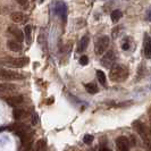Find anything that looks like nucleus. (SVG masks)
<instances>
[{"mask_svg":"<svg viewBox=\"0 0 151 151\" xmlns=\"http://www.w3.org/2000/svg\"><path fill=\"white\" fill-rule=\"evenodd\" d=\"M127 77H129V68L123 64H117V65L113 66L110 69L109 78L113 82H117V83L124 82Z\"/></svg>","mask_w":151,"mask_h":151,"instance_id":"obj_1","label":"nucleus"},{"mask_svg":"<svg viewBox=\"0 0 151 151\" xmlns=\"http://www.w3.org/2000/svg\"><path fill=\"white\" fill-rule=\"evenodd\" d=\"M134 129H136V132L139 133V135L141 136V139L143 140L144 144L147 145L148 150H150V143H151V136H150V131L148 129V126L141 123V122H135L133 124Z\"/></svg>","mask_w":151,"mask_h":151,"instance_id":"obj_2","label":"nucleus"},{"mask_svg":"<svg viewBox=\"0 0 151 151\" xmlns=\"http://www.w3.org/2000/svg\"><path fill=\"white\" fill-rule=\"evenodd\" d=\"M27 64V58H13V57H6L0 60V65L7 66L13 68H22Z\"/></svg>","mask_w":151,"mask_h":151,"instance_id":"obj_3","label":"nucleus"},{"mask_svg":"<svg viewBox=\"0 0 151 151\" xmlns=\"http://www.w3.org/2000/svg\"><path fill=\"white\" fill-rule=\"evenodd\" d=\"M25 76L15 72V70H10V69H0V80L2 81H19L23 80Z\"/></svg>","mask_w":151,"mask_h":151,"instance_id":"obj_4","label":"nucleus"},{"mask_svg":"<svg viewBox=\"0 0 151 151\" xmlns=\"http://www.w3.org/2000/svg\"><path fill=\"white\" fill-rule=\"evenodd\" d=\"M108 47H109V38H108L107 35L100 37V38L97 40V42H96V49H94L96 55L100 56V55L105 53Z\"/></svg>","mask_w":151,"mask_h":151,"instance_id":"obj_5","label":"nucleus"},{"mask_svg":"<svg viewBox=\"0 0 151 151\" xmlns=\"http://www.w3.org/2000/svg\"><path fill=\"white\" fill-rule=\"evenodd\" d=\"M115 60H116V55L114 52L113 50H109V51H107V53L102 57V59H101V65L104 66V67H111L114 64H115Z\"/></svg>","mask_w":151,"mask_h":151,"instance_id":"obj_6","label":"nucleus"},{"mask_svg":"<svg viewBox=\"0 0 151 151\" xmlns=\"http://www.w3.org/2000/svg\"><path fill=\"white\" fill-rule=\"evenodd\" d=\"M116 145L119 151H129V141L126 136H118L116 139Z\"/></svg>","mask_w":151,"mask_h":151,"instance_id":"obj_7","label":"nucleus"},{"mask_svg":"<svg viewBox=\"0 0 151 151\" xmlns=\"http://www.w3.org/2000/svg\"><path fill=\"white\" fill-rule=\"evenodd\" d=\"M4 101L12 107H17L22 105L24 99L22 96H12V97H4Z\"/></svg>","mask_w":151,"mask_h":151,"instance_id":"obj_8","label":"nucleus"},{"mask_svg":"<svg viewBox=\"0 0 151 151\" xmlns=\"http://www.w3.org/2000/svg\"><path fill=\"white\" fill-rule=\"evenodd\" d=\"M17 91V86L15 84L12 83H1L0 84V93H7V94H10V93H15Z\"/></svg>","mask_w":151,"mask_h":151,"instance_id":"obj_9","label":"nucleus"},{"mask_svg":"<svg viewBox=\"0 0 151 151\" xmlns=\"http://www.w3.org/2000/svg\"><path fill=\"white\" fill-rule=\"evenodd\" d=\"M9 33L14 37V40L18 41V42H22L23 40H24V34H23V32L19 30V29L15 27V26H10V27H9Z\"/></svg>","mask_w":151,"mask_h":151,"instance_id":"obj_10","label":"nucleus"},{"mask_svg":"<svg viewBox=\"0 0 151 151\" xmlns=\"http://www.w3.org/2000/svg\"><path fill=\"white\" fill-rule=\"evenodd\" d=\"M7 45H8V48H9L12 51H14V52H21L23 49L22 43L18 42V41H16V40H8Z\"/></svg>","mask_w":151,"mask_h":151,"instance_id":"obj_11","label":"nucleus"},{"mask_svg":"<svg viewBox=\"0 0 151 151\" xmlns=\"http://www.w3.org/2000/svg\"><path fill=\"white\" fill-rule=\"evenodd\" d=\"M143 52H144L145 58L150 59V57H151V41H150V38H149L148 35H145V39H144Z\"/></svg>","mask_w":151,"mask_h":151,"instance_id":"obj_12","label":"nucleus"},{"mask_svg":"<svg viewBox=\"0 0 151 151\" xmlns=\"http://www.w3.org/2000/svg\"><path fill=\"white\" fill-rule=\"evenodd\" d=\"M56 13L59 15L60 18H63L64 21L66 19V14H67V9H66V6L65 4L63 2H58L57 6H56Z\"/></svg>","mask_w":151,"mask_h":151,"instance_id":"obj_13","label":"nucleus"},{"mask_svg":"<svg viewBox=\"0 0 151 151\" xmlns=\"http://www.w3.org/2000/svg\"><path fill=\"white\" fill-rule=\"evenodd\" d=\"M89 41H90V39H89L88 35L82 37V39H81L80 42H78V47H77L78 52H84V51H85V49L88 48V45H89Z\"/></svg>","mask_w":151,"mask_h":151,"instance_id":"obj_14","label":"nucleus"},{"mask_svg":"<svg viewBox=\"0 0 151 151\" xmlns=\"http://www.w3.org/2000/svg\"><path fill=\"white\" fill-rule=\"evenodd\" d=\"M23 34H24V37H25L26 43L30 45L31 41H32V27H31V25H26V26H25Z\"/></svg>","mask_w":151,"mask_h":151,"instance_id":"obj_15","label":"nucleus"},{"mask_svg":"<svg viewBox=\"0 0 151 151\" xmlns=\"http://www.w3.org/2000/svg\"><path fill=\"white\" fill-rule=\"evenodd\" d=\"M13 115H14V118H15L16 121H19V119H22L23 117H25L26 111L23 108H16V109H14Z\"/></svg>","mask_w":151,"mask_h":151,"instance_id":"obj_16","label":"nucleus"},{"mask_svg":"<svg viewBox=\"0 0 151 151\" xmlns=\"http://www.w3.org/2000/svg\"><path fill=\"white\" fill-rule=\"evenodd\" d=\"M97 78H98L99 83L101 84V85H106V82H107V78H106V74L102 72V70H97Z\"/></svg>","mask_w":151,"mask_h":151,"instance_id":"obj_17","label":"nucleus"},{"mask_svg":"<svg viewBox=\"0 0 151 151\" xmlns=\"http://www.w3.org/2000/svg\"><path fill=\"white\" fill-rule=\"evenodd\" d=\"M45 150H47V143H45V140L40 139L38 142H37V145H35L34 151H45Z\"/></svg>","mask_w":151,"mask_h":151,"instance_id":"obj_18","label":"nucleus"},{"mask_svg":"<svg viewBox=\"0 0 151 151\" xmlns=\"http://www.w3.org/2000/svg\"><path fill=\"white\" fill-rule=\"evenodd\" d=\"M10 18L14 23H22L24 21V15L22 13H13L10 15Z\"/></svg>","mask_w":151,"mask_h":151,"instance_id":"obj_19","label":"nucleus"},{"mask_svg":"<svg viewBox=\"0 0 151 151\" xmlns=\"http://www.w3.org/2000/svg\"><path fill=\"white\" fill-rule=\"evenodd\" d=\"M85 90L88 91L90 94H96L98 92V88L94 83H89L85 85Z\"/></svg>","mask_w":151,"mask_h":151,"instance_id":"obj_20","label":"nucleus"},{"mask_svg":"<svg viewBox=\"0 0 151 151\" xmlns=\"http://www.w3.org/2000/svg\"><path fill=\"white\" fill-rule=\"evenodd\" d=\"M110 17H111V21L114 23L118 22L122 18V12L121 10H114L113 13H111V15H110Z\"/></svg>","mask_w":151,"mask_h":151,"instance_id":"obj_21","label":"nucleus"},{"mask_svg":"<svg viewBox=\"0 0 151 151\" xmlns=\"http://www.w3.org/2000/svg\"><path fill=\"white\" fill-rule=\"evenodd\" d=\"M93 140H94V137H93V135H91V134H86L83 137V142L85 144H91L93 142Z\"/></svg>","mask_w":151,"mask_h":151,"instance_id":"obj_22","label":"nucleus"},{"mask_svg":"<svg viewBox=\"0 0 151 151\" xmlns=\"http://www.w3.org/2000/svg\"><path fill=\"white\" fill-rule=\"evenodd\" d=\"M88 63H89V58H88L86 56H82V57L80 58V64H81V65L85 66V65H88Z\"/></svg>","mask_w":151,"mask_h":151,"instance_id":"obj_23","label":"nucleus"},{"mask_svg":"<svg viewBox=\"0 0 151 151\" xmlns=\"http://www.w3.org/2000/svg\"><path fill=\"white\" fill-rule=\"evenodd\" d=\"M21 6L23 7H25V6H27V2H29V0H16Z\"/></svg>","mask_w":151,"mask_h":151,"instance_id":"obj_24","label":"nucleus"},{"mask_svg":"<svg viewBox=\"0 0 151 151\" xmlns=\"http://www.w3.org/2000/svg\"><path fill=\"white\" fill-rule=\"evenodd\" d=\"M99 151H109V149L107 148V145L105 143H101L100 148H99Z\"/></svg>","mask_w":151,"mask_h":151,"instance_id":"obj_25","label":"nucleus"},{"mask_svg":"<svg viewBox=\"0 0 151 151\" xmlns=\"http://www.w3.org/2000/svg\"><path fill=\"white\" fill-rule=\"evenodd\" d=\"M122 48H123V50H127V49L129 48V42H125L124 45H122Z\"/></svg>","mask_w":151,"mask_h":151,"instance_id":"obj_26","label":"nucleus"},{"mask_svg":"<svg viewBox=\"0 0 151 151\" xmlns=\"http://www.w3.org/2000/svg\"><path fill=\"white\" fill-rule=\"evenodd\" d=\"M26 151H34V149H33V148H32V147H29V148H27V149H26Z\"/></svg>","mask_w":151,"mask_h":151,"instance_id":"obj_27","label":"nucleus"},{"mask_svg":"<svg viewBox=\"0 0 151 151\" xmlns=\"http://www.w3.org/2000/svg\"><path fill=\"white\" fill-rule=\"evenodd\" d=\"M90 151H96V150H94V149H91V150Z\"/></svg>","mask_w":151,"mask_h":151,"instance_id":"obj_28","label":"nucleus"}]
</instances>
